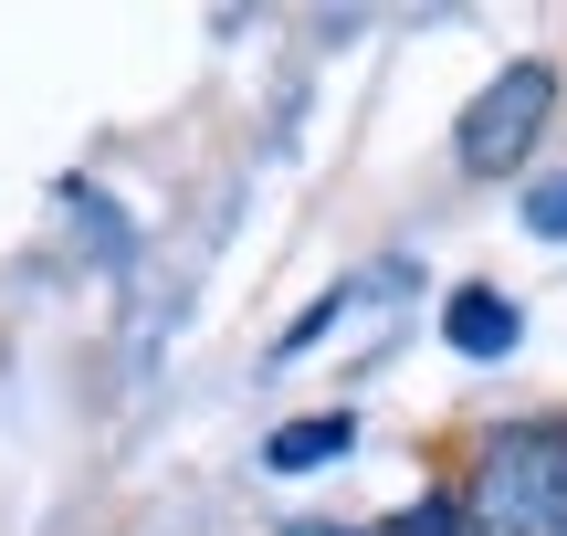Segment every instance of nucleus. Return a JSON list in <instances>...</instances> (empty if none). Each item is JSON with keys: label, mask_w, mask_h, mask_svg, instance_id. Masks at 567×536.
I'll list each match as a JSON object with an SVG mask.
<instances>
[{"label": "nucleus", "mask_w": 567, "mask_h": 536, "mask_svg": "<svg viewBox=\"0 0 567 536\" xmlns=\"http://www.w3.org/2000/svg\"><path fill=\"white\" fill-rule=\"evenodd\" d=\"M442 337H452V358H515L526 348V316H515V295L463 285V295H442Z\"/></svg>", "instance_id": "7ed1b4c3"}, {"label": "nucleus", "mask_w": 567, "mask_h": 536, "mask_svg": "<svg viewBox=\"0 0 567 536\" xmlns=\"http://www.w3.org/2000/svg\"><path fill=\"white\" fill-rule=\"evenodd\" d=\"M526 231H536V243H567V179H536L526 189Z\"/></svg>", "instance_id": "39448f33"}, {"label": "nucleus", "mask_w": 567, "mask_h": 536, "mask_svg": "<svg viewBox=\"0 0 567 536\" xmlns=\"http://www.w3.org/2000/svg\"><path fill=\"white\" fill-rule=\"evenodd\" d=\"M463 536H567V421L484 432L463 484Z\"/></svg>", "instance_id": "f257e3e1"}, {"label": "nucleus", "mask_w": 567, "mask_h": 536, "mask_svg": "<svg viewBox=\"0 0 567 536\" xmlns=\"http://www.w3.org/2000/svg\"><path fill=\"white\" fill-rule=\"evenodd\" d=\"M557 63L547 53H515V63H494L484 84H473V105H463V126H452V158H463V179H515V168L536 158V147L557 137Z\"/></svg>", "instance_id": "f03ea898"}, {"label": "nucleus", "mask_w": 567, "mask_h": 536, "mask_svg": "<svg viewBox=\"0 0 567 536\" xmlns=\"http://www.w3.org/2000/svg\"><path fill=\"white\" fill-rule=\"evenodd\" d=\"M347 442H358V421L326 411V421H284V432L264 442V474H316V463H337Z\"/></svg>", "instance_id": "20e7f679"}]
</instances>
